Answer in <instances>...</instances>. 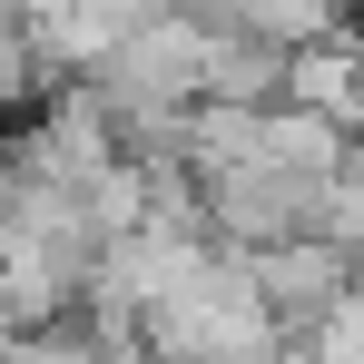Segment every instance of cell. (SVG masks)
<instances>
[{
  "label": "cell",
  "mask_w": 364,
  "mask_h": 364,
  "mask_svg": "<svg viewBox=\"0 0 364 364\" xmlns=\"http://www.w3.org/2000/svg\"><path fill=\"white\" fill-rule=\"evenodd\" d=\"M355 69H364V40L355 30H325V40H305L286 50V89H276V109H305V119H355Z\"/></svg>",
  "instance_id": "cell-2"
},
{
  "label": "cell",
  "mask_w": 364,
  "mask_h": 364,
  "mask_svg": "<svg viewBox=\"0 0 364 364\" xmlns=\"http://www.w3.org/2000/svg\"><path fill=\"white\" fill-rule=\"evenodd\" d=\"M276 89H286V50H266L246 30H207L197 99H217V109H276Z\"/></svg>",
  "instance_id": "cell-3"
},
{
  "label": "cell",
  "mask_w": 364,
  "mask_h": 364,
  "mask_svg": "<svg viewBox=\"0 0 364 364\" xmlns=\"http://www.w3.org/2000/svg\"><path fill=\"white\" fill-rule=\"evenodd\" d=\"M345 10H364V0H345Z\"/></svg>",
  "instance_id": "cell-7"
},
{
  "label": "cell",
  "mask_w": 364,
  "mask_h": 364,
  "mask_svg": "<svg viewBox=\"0 0 364 364\" xmlns=\"http://www.w3.org/2000/svg\"><path fill=\"white\" fill-rule=\"evenodd\" d=\"M197 30H246L266 50H305V40L345 30V0H197Z\"/></svg>",
  "instance_id": "cell-4"
},
{
  "label": "cell",
  "mask_w": 364,
  "mask_h": 364,
  "mask_svg": "<svg viewBox=\"0 0 364 364\" xmlns=\"http://www.w3.org/2000/svg\"><path fill=\"white\" fill-rule=\"evenodd\" d=\"M246 296L266 305V325L296 345L305 325H325L335 315V296H355V266H345V246L335 237H286V246H256V256H237Z\"/></svg>",
  "instance_id": "cell-1"
},
{
  "label": "cell",
  "mask_w": 364,
  "mask_h": 364,
  "mask_svg": "<svg viewBox=\"0 0 364 364\" xmlns=\"http://www.w3.org/2000/svg\"><path fill=\"white\" fill-rule=\"evenodd\" d=\"M325 237L355 256L364 246V138L345 148V168H335V187H325Z\"/></svg>",
  "instance_id": "cell-6"
},
{
  "label": "cell",
  "mask_w": 364,
  "mask_h": 364,
  "mask_svg": "<svg viewBox=\"0 0 364 364\" xmlns=\"http://www.w3.org/2000/svg\"><path fill=\"white\" fill-rule=\"evenodd\" d=\"M296 364H364V286L335 296V315L296 335Z\"/></svg>",
  "instance_id": "cell-5"
}]
</instances>
